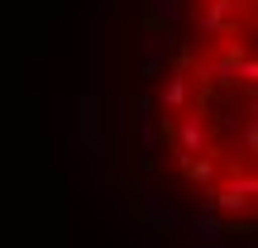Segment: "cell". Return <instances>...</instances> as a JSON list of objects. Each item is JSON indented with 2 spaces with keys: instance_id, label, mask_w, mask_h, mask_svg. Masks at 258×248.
I'll list each match as a JSON object with an SVG mask.
<instances>
[{
  "instance_id": "cell-3",
  "label": "cell",
  "mask_w": 258,
  "mask_h": 248,
  "mask_svg": "<svg viewBox=\"0 0 258 248\" xmlns=\"http://www.w3.org/2000/svg\"><path fill=\"white\" fill-rule=\"evenodd\" d=\"M182 224H186V239H191L196 248H225V229H220V220H215V210L182 215Z\"/></svg>"
},
{
  "instance_id": "cell-2",
  "label": "cell",
  "mask_w": 258,
  "mask_h": 248,
  "mask_svg": "<svg viewBox=\"0 0 258 248\" xmlns=\"http://www.w3.org/2000/svg\"><path fill=\"white\" fill-rule=\"evenodd\" d=\"M172 148H177V162H186V157L206 153L211 148V120H206V101H196L191 115H182L172 129Z\"/></svg>"
},
{
  "instance_id": "cell-8",
  "label": "cell",
  "mask_w": 258,
  "mask_h": 248,
  "mask_svg": "<svg viewBox=\"0 0 258 248\" xmlns=\"http://www.w3.org/2000/svg\"><path fill=\"white\" fill-rule=\"evenodd\" d=\"M148 10H153L163 24H172V19H177V0H148Z\"/></svg>"
},
{
  "instance_id": "cell-4",
  "label": "cell",
  "mask_w": 258,
  "mask_h": 248,
  "mask_svg": "<svg viewBox=\"0 0 258 248\" xmlns=\"http://www.w3.org/2000/svg\"><path fill=\"white\" fill-rule=\"evenodd\" d=\"M186 101H191V81H186L182 67H172V76H167L163 96H158V110H163V115H182Z\"/></svg>"
},
{
  "instance_id": "cell-5",
  "label": "cell",
  "mask_w": 258,
  "mask_h": 248,
  "mask_svg": "<svg viewBox=\"0 0 258 248\" xmlns=\"http://www.w3.org/2000/svg\"><path fill=\"white\" fill-rule=\"evenodd\" d=\"M139 138H144V153H158V101L153 96L139 101Z\"/></svg>"
},
{
  "instance_id": "cell-6",
  "label": "cell",
  "mask_w": 258,
  "mask_h": 248,
  "mask_svg": "<svg viewBox=\"0 0 258 248\" xmlns=\"http://www.w3.org/2000/svg\"><path fill=\"white\" fill-rule=\"evenodd\" d=\"M253 110H258V105H253V96H249V105H244V120L239 124H234V138H239V148H244V153H258V120H253Z\"/></svg>"
},
{
  "instance_id": "cell-7",
  "label": "cell",
  "mask_w": 258,
  "mask_h": 248,
  "mask_svg": "<svg viewBox=\"0 0 258 248\" xmlns=\"http://www.w3.org/2000/svg\"><path fill=\"white\" fill-rule=\"evenodd\" d=\"M163 57H167V34H158V38H148V48H144V76H153Z\"/></svg>"
},
{
  "instance_id": "cell-1",
  "label": "cell",
  "mask_w": 258,
  "mask_h": 248,
  "mask_svg": "<svg viewBox=\"0 0 258 248\" xmlns=\"http://www.w3.org/2000/svg\"><path fill=\"white\" fill-rule=\"evenodd\" d=\"M201 191H206V210H220L230 220H249L253 196H258V177L253 172H225L211 186H201Z\"/></svg>"
}]
</instances>
